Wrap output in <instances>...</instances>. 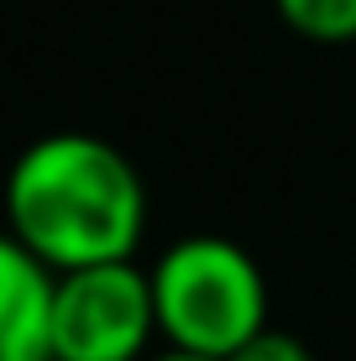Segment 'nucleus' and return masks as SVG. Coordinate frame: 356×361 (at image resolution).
Segmentation results:
<instances>
[{
	"instance_id": "nucleus-1",
	"label": "nucleus",
	"mask_w": 356,
	"mask_h": 361,
	"mask_svg": "<svg viewBox=\"0 0 356 361\" xmlns=\"http://www.w3.org/2000/svg\"><path fill=\"white\" fill-rule=\"evenodd\" d=\"M6 231L47 272L126 262L147 235V183L105 136H37L6 173Z\"/></svg>"
},
{
	"instance_id": "nucleus-2",
	"label": "nucleus",
	"mask_w": 356,
	"mask_h": 361,
	"mask_svg": "<svg viewBox=\"0 0 356 361\" xmlns=\"http://www.w3.org/2000/svg\"><path fill=\"white\" fill-rule=\"evenodd\" d=\"M157 335L173 351L226 361L267 330V278L231 235H178L152 267Z\"/></svg>"
},
{
	"instance_id": "nucleus-3",
	"label": "nucleus",
	"mask_w": 356,
	"mask_h": 361,
	"mask_svg": "<svg viewBox=\"0 0 356 361\" xmlns=\"http://www.w3.org/2000/svg\"><path fill=\"white\" fill-rule=\"evenodd\" d=\"M152 335V272H142L137 257L53 272V309H47L53 361H147Z\"/></svg>"
},
{
	"instance_id": "nucleus-4",
	"label": "nucleus",
	"mask_w": 356,
	"mask_h": 361,
	"mask_svg": "<svg viewBox=\"0 0 356 361\" xmlns=\"http://www.w3.org/2000/svg\"><path fill=\"white\" fill-rule=\"evenodd\" d=\"M47 309H53V272L11 231H0V361H53Z\"/></svg>"
},
{
	"instance_id": "nucleus-5",
	"label": "nucleus",
	"mask_w": 356,
	"mask_h": 361,
	"mask_svg": "<svg viewBox=\"0 0 356 361\" xmlns=\"http://www.w3.org/2000/svg\"><path fill=\"white\" fill-rule=\"evenodd\" d=\"M273 11L304 42H320V47L356 42V0H273Z\"/></svg>"
},
{
	"instance_id": "nucleus-6",
	"label": "nucleus",
	"mask_w": 356,
	"mask_h": 361,
	"mask_svg": "<svg viewBox=\"0 0 356 361\" xmlns=\"http://www.w3.org/2000/svg\"><path fill=\"white\" fill-rule=\"evenodd\" d=\"M226 361H314V356H309V345H304L299 335L267 325L262 335H252V341L241 345V351H231Z\"/></svg>"
},
{
	"instance_id": "nucleus-7",
	"label": "nucleus",
	"mask_w": 356,
	"mask_h": 361,
	"mask_svg": "<svg viewBox=\"0 0 356 361\" xmlns=\"http://www.w3.org/2000/svg\"><path fill=\"white\" fill-rule=\"evenodd\" d=\"M147 361H210V356H194V351H173V345H168V351H157V356H147Z\"/></svg>"
}]
</instances>
